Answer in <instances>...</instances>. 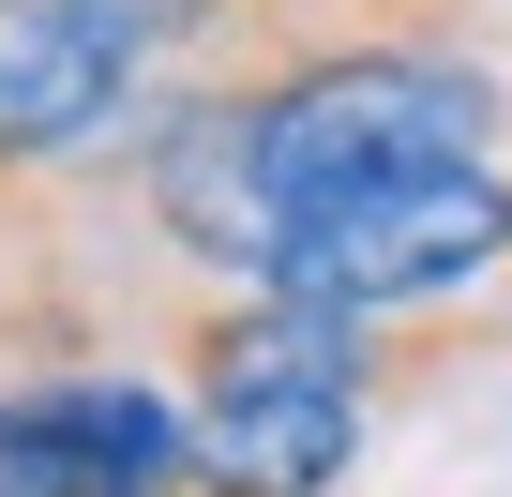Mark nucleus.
I'll return each mask as SVG.
<instances>
[{"label": "nucleus", "instance_id": "obj_4", "mask_svg": "<svg viewBox=\"0 0 512 497\" xmlns=\"http://www.w3.org/2000/svg\"><path fill=\"white\" fill-rule=\"evenodd\" d=\"M0 482L31 497H211L196 482V407L121 362H46L0 392Z\"/></svg>", "mask_w": 512, "mask_h": 497}, {"label": "nucleus", "instance_id": "obj_3", "mask_svg": "<svg viewBox=\"0 0 512 497\" xmlns=\"http://www.w3.org/2000/svg\"><path fill=\"white\" fill-rule=\"evenodd\" d=\"M151 121V31L121 0H0V211L76 196Z\"/></svg>", "mask_w": 512, "mask_h": 497}, {"label": "nucleus", "instance_id": "obj_1", "mask_svg": "<svg viewBox=\"0 0 512 497\" xmlns=\"http://www.w3.org/2000/svg\"><path fill=\"white\" fill-rule=\"evenodd\" d=\"M241 106H256V166H272L287 226L317 196H362V181H407V166H497L512 151V76L467 61V46H422V31L287 46L272 76H241Z\"/></svg>", "mask_w": 512, "mask_h": 497}, {"label": "nucleus", "instance_id": "obj_2", "mask_svg": "<svg viewBox=\"0 0 512 497\" xmlns=\"http://www.w3.org/2000/svg\"><path fill=\"white\" fill-rule=\"evenodd\" d=\"M482 272H512V151L497 166H407V181L317 196L287 226V257H272V287L332 302V317H437Z\"/></svg>", "mask_w": 512, "mask_h": 497}, {"label": "nucleus", "instance_id": "obj_6", "mask_svg": "<svg viewBox=\"0 0 512 497\" xmlns=\"http://www.w3.org/2000/svg\"><path fill=\"white\" fill-rule=\"evenodd\" d=\"M0 497H31V482H0Z\"/></svg>", "mask_w": 512, "mask_h": 497}, {"label": "nucleus", "instance_id": "obj_5", "mask_svg": "<svg viewBox=\"0 0 512 497\" xmlns=\"http://www.w3.org/2000/svg\"><path fill=\"white\" fill-rule=\"evenodd\" d=\"M211 497H332L362 452V392H181Z\"/></svg>", "mask_w": 512, "mask_h": 497}]
</instances>
